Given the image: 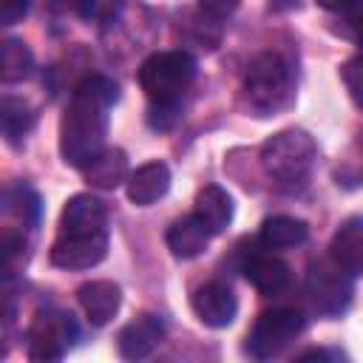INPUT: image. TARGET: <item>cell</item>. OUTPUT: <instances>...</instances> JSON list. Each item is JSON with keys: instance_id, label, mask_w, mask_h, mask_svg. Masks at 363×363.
I'll return each instance as SVG.
<instances>
[{"instance_id": "obj_2", "label": "cell", "mask_w": 363, "mask_h": 363, "mask_svg": "<svg viewBox=\"0 0 363 363\" xmlns=\"http://www.w3.org/2000/svg\"><path fill=\"white\" fill-rule=\"evenodd\" d=\"M258 159H261L264 173L275 182V187L298 190L306 184V179L315 167L318 145L306 130L289 128V130H278L275 136H269L261 145Z\"/></svg>"}, {"instance_id": "obj_13", "label": "cell", "mask_w": 363, "mask_h": 363, "mask_svg": "<svg viewBox=\"0 0 363 363\" xmlns=\"http://www.w3.org/2000/svg\"><path fill=\"white\" fill-rule=\"evenodd\" d=\"M125 182H128V199L136 207H147L170 190V167L164 162H147L136 167Z\"/></svg>"}, {"instance_id": "obj_15", "label": "cell", "mask_w": 363, "mask_h": 363, "mask_svg": "<svg viewBox=\"0 0 363 363\" xmlns=\"http://www.w3.org/2000/svg\"><path fill=\"white\" fill-rule=\"evenodd\" d=\"M82 176L96 190H116L128 179V156L119 147H102L94 159H88L82 167Z\"/></svg>"}, {"instance_id": "obj_6", "label": "cell", "mask_w": 363, "mask_h": 363, "mask_svg": "<svg viewBox=\"0 0 363 363\" xmlns=\"http://www.w3.org/2000/svg\"><path fill=\"white\" fill-rule=\"evenodd\" d=\"M108 255V227H60L51 264L60 269H91Z\"/></svg>"}, {"instance_id": "obj_9", "label": "cell", "mask_w": 363, "mask_h": 363, "mask_svg": "<svg viewBox=\"0 0 363 363\" xmlns=\"http://www.w3.org/2000/svg\"><path fill=\"white\" fill-rule=\"evenodd\" d=\"M190 306L196 312V318L210 326V329H224L235 320L238 312V301L235 292L224 284V281H207L201 284L193 295H190Z\"/></svg>"}, {"instance_id": "obj_26", "label": "cell", "mask_w": 363, "mask_h": 363, "mask_svg": "<svg viewBox=\"0 0 363 363\" xmlns=\"http://www.w3.org/2000/svg\"><path fill=\"white\" fill-rule=\"evenodd\" d=\"M31 0H0V26H14L28 14Z\"/></svg>"}, {"instance_id": "obj_21", "label": "cell", "mask_w": 363, "mask_h": 363, "mask_svg": "<svg viewBox=\"0 0 363 363\" xmlns=\"http://www.w3.org/2000/svg\"><path fill=\"white\" fill-rule=\"evenodd\" d=\"M26 258V238L17 227H0V278L14 275Z\"/></svg>"}, {"instance_id": "obj_22", "label": "cell", "mask_w": 363, "mask_h": 363, "mask_svg": "<svg viewBox=\"0 0 363 363\" xmlns=\"http://www.w3.org/2000/svg\"><path fill=\"white\" fill-rule=\"evenodd\" d=\"M3 201V210L14 213L17 218H23V224H37V216H40V201L37 196L28 190V187H14V190H6L0 196Z\"/></svg>"}, {"instance_id": "obj_18", "label": "cell", "mask_w": 363, "mask_h": 363, "mask_svg": "<svg viewBox=\"0 0 363 363\" xmlns=\"http://www.w3.org/2000/svg\"><path fill=\"white\" fill-rule=\"evenodd\" d=\"M244 275L261 295H278L289 284V267L275 255H250Z\"/></svg>"}, {"instance_id": "obj_11", "label": "cell", "mask_w": 363, "mask_h": 363, "mask_svg": "<svg viewBox=\"0 0 363 363\" xmlns=\"http://www.w3.org/2000/svg\"><path fill=\"white\" fill-rule=\"evenodd\" d=\"M329 261L346 275L357 278L363 272V218L349 216L329 241Z\"/></svg>"}, {"instance_id": "obj_4", "label": "cell", "mask_w": 363, "mask_h": 363, "mask_svg": "<svg viewBox=\"0 0 363 363\" xmlns=\"http://www.w3.org/2000/svg\"><path fill=\"white\" fill-rule=\"evenodd\" d=\"M292 68L278 51H261L252 57L244 74V94L258 113H275L292 99Z\"/></svg>"}, {"instance_id": "obj_3", "label": "cell", "mask_w": 363, "mask_h": 363, "mask_svg": "<svg viewBox=\"0 0 363 363\" xmlns=\"http://www.w3.org/2000/svg\"><path fill=\"white\" fill-rule=\"evenodd\" d=\"M196 79V60L187 51H156L139 68V85L150 105H179Z\"/></svg>"}, {"instance_id": "obj_10", "label": "cell", "mask_w": 363, "mask_h": 363, "mask_svg": "<svg viewBox=\"0 0 363 363\" xmlns=\"http://www.w3.org/2000/svg\"><path fill=\"white\" fill-rule=\"evenodd\" d=\"M164 337V320L159 315L142 312L130 323H125L116 335V349L125 360H145Z\"/></svg>"}, {"instance_id": "obj_1", "label": "cell", "mask_w": 363, "mask_h": 363, "mask_svg": "<svg viewBox=\"0 0 363 363\" xmlns=\"http://www.w3.org/2000/svg\"><path fill=\"white\" fill-rule=\"evenodd\" d=\"M119 88L113 79L94 74L85 77L60 119V156L71 167H82L105 147L108 136V111L116 102Z\"/></svg>"}, {"instance_id": "obj_23", "label": "cell", "mask_w": 363, "mask_h": 363, "mask_svg": "<svg viewBox=\"0 0 363 363\" xmlns=\"http://www.w3.org/2000/svg\"><path fill=\"white\" fill-rule=\"evenodd\" d=\"M182 119V102L179 105H150L147 111V125L153 130H170Z\"/></svg>"}, {"instance_id": "obj_20", "label": "cell", "mask_w": 363, "mask_h": 363, "mask_svg": "<svg viewBox=\"0 0 363 363\" xmlns=\"http://www.w3.org/2000/svg\"><path fill=\"white\" fill-rule=\"evenodd\" d=\"M31 71H34L31 48L23 40H17V37L0 40V82L3 85L23 82V79L31 77Z\"/></svg>"}, {"instance_id": "obj_19", "label": "cell", "mask_w": 363, "mask_h": 363, "mask_svg": "<svg viewBox=\"0 0 363 363\" xmlns=\"http://www.w3.org/2000/svg\"><path fill=\"white\" fill-rule=\"evenodd\" d=\"M306 238H309V227L295 216H272L261 224V241L269 250H289L303 244Z\"/></svg>"}, {"instance_id": "obj_29", "label": "cell", "mask_w": 363, "mask_h": 363, "mask_svg": "<svg viewBox=\"0 0 363 363\" xmlns=\"http://www.w3.org/2000/svg\"><path fill=\"white\" fill-rule=\"evenodd\" d=\"M292 3H295V0H281L278 6H292Z\"/></svg>"}, {"instance_id": "obj_25", "label": "cell", "mask_w": 363, "mask_h": 363, "mask_svg": "<svg viewBox=\"0 0 363 363\" xmlns=\"http://www.w3.org/2000/svg\"><path fill=\"white\" fill-rule=\"evenodd\" d=\"M238 3L241 0H199V9H201V14L204 17H210V20H227V17H233V11L238 9Z\"/></svg>"}, {"instance_id": "obj_7", "label": "cell", "mask_w": 363, "mask_h": 363, "mask_svg": "<svg viewBox=\"0 0 363 363\" xmlns=\"http://www.w3.org/2000/svg\"><path fill=\"white\" fill-rule=\"evenodd\" d=\"M303 332V315L295 309H267L247 335V352L258 360L278 357Z\"/></svg>"}, {"instance_id": "obj_27", "label": "cell", "mask_w": 363, "mask_h": 363, "mask_svg": "<svg viewBox=\"0 0 363 363\" xmlns=\"http://www.w3.org/2000/svg\"><path fill=\"white\" fill-rule=\"evenodd\" d=\"M340 77H343V82H346V88H349L354 105H360V57H352V60L340 68Z\"/></svg>"}, {"instance_id": "obj_17", "label": "cell", "mask_w": 363, "mask_h": 363, "mask_svg": "<svg viewBox=\"0 0 363 363\" xmlns=\"http://www.w3.org/2000/svg\"><path fill=\"white\" fill-rule=\"evenodd\" d=\"M37 122V111L28 99L0 94V136L11 145L23 142Z\"/></svg>"}, {"instance_id": "obj_28", "label": "cell", "mask_w": 363, "mask_h": 363, "mask_svg": "<svg viewBox=\"0 0 363 363\" xmlns=\"http://www.w3.org/2000/svg\"><path fill=\"white\" fill-rule=\"evenodd\" d=\"M320 9L332 11V14H349L352 20H357V6L360 0H315Z\"/></svg>"}, {"instance_id": "obj_14", "label": "cell", "mask_w": 363, "mask_h": 363, "mask_svg": "<svg viewBox=\"0 0 363 363\" xmlns=\"http://www.w3.org/2000/svg\"><path fill=\"white\" fill-rule=\"evenodd\" d=\"M193 216L204 224V230L210 235H218L230 227L233 221V199L224 187L218 184H204L196 193V204H193Z\"/></svg>"}, {"instance_id": "obj_5", "label": "cell", "mask_w": 363, "mask_h": 363, "mask_svg": "<svg viewBox=\"0 0 363 363\" xmlns=\"http://www.w3.org/2000/svg\"><path fill=\"white\" fill-rule=\"evenodd\" d=\"M77 323L74 315L57 306H45L37 309L31 323H28V357L37 363H51V360H62L68 354V349L77 340Z\"/></svg>"}, {"instance_id": "obj_8", "label": "cell", "mask_w": 363, "mask_h": 363, "mask_svg": "<svg viewBox=\"0 0 363 363\" xmlns=\"http://www.w3.org/2000/svg\"><path fill=\"white\" fill-rule=\"evenodd\" d=\"M306 295L312 301V306L320 315H343L352 303L354 286H352V275H346L340 267H335L332 261H318L309 267L306 275Z\"/></svg>"}, {"instance_id": "obj_24", "label": "cell", "mask_w": 363, "mask_h": 363, "mask_svg": "<svg viewBox=\"0 0 363 363\" xmlns=\"http://www.w3.org/2000/svg\"><path fill=\"white\" fill-rule=\"evenodd\" d=\"M17 301H20V295H17V281H14V275H3V278H0V318H3V320L17 312Z\"/></svg>"}, {"instance_id": "obj_12", "label": "cell", "mask_w": 363, "mask_h": 363, "mask_svg": "<svg viewBox=\"0 0 363 363\" xmlns=\"http://www.w3.org/2000/svg\"><path fill=\"white\" fill-rule=\"evenodd\" d=\"M77 301L91 326H105L119 312L122 289L113 281H88L77 289Z\"/></svg>"}, {"instance_id": "obj_16", "label": "cell", "mask_w": 363, "mask_h": 363, "mask_svg": "<svg viewBox=\"0 0 363 363\" xmlns=\"http://www.w3.org/2000/svg\"><path fill=\"white\" fill-rule=\"evenodd\" d=\"M164 241H167V250H170L173 258L190 261V258H196V255H201V252L207 250L210 233H207L204 224L190 213V216H184V218H179V221L170 224Z\"/></svg>"}]
</instances>
